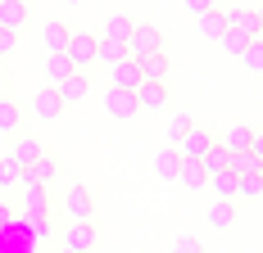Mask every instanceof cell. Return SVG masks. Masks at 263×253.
Instances as JSON below:
<instances>
[{"mask_svg": "<svg viewBox=\"0 0 263 253\" xmlns=\"http://www.w3.org/2000/svg\"><path fill=\"white\" fill-rule=\"evenodd\" d=\"M96 244H100L96 222H68V230H64V249L68 253H96Z\"/></svg>", "mask_w": 263, "mask_h": 253, "instance_id": "cell-1", "label": "cell"}, {"mask_svg": "<svg viewBox=\"0 0 263 253\" xmlns=\"http://www.w3.org/2000/svg\"><path fill=\"white\" fill-rule=\"evenodd\" d=\"M91 208H96L91 190H86L82 181H73V185L64 190V213H68V222H91Z\"/></svg>", "mask_w": 263, "mask_h": 253, "instance_id": "cell-2", "label": "cell"}, {"mask_svg": "<svg viewBox=\"0 0 263 253\" xmlns=\"http://www.w3.org/2000/svg\"><path fill=\"white\" fill-rule=\"evenodd\" d=\"M159 41H163V36H159L155 23H136V27H132V36L123 41V46H127V59H145L150 50H159Z\"/></svg>", "mask_w": 263, "mask_h": 253, "instance_id": "cell-3", "label": "cell"}, {"mask_svg": "<svg viewBox=\"0 0 263 253\" xmlns=\"http://www.w3.org/2000/svg\"><path fill=\"white\" fill-rule=\"evenodd\" d=\"M105 109H109V118H114V122H132V118L141 113V100H136V91H114V86H109Z\"/></svg>", "mask_w": 263, "mask_h": 253, "instance_id": "cell-4", "label": "cell"}, {"mask_svg": "<svg viewBox=\"0 0 263 253\" xmlns=\"http://www.w3.org/2000/svg\"><path fill=\"white\" fill-rule=\"evenodd\" d=\"M141 81H145L141 59H118V64L109 68V86H114V91H136Z\"/></svg>", "mask_w": 263, "mask_h": 253, "instance_id": "cell-5", "label": "cell"}, {"mask_svg": "<svg viewBox=\"0 0 263 253\" xmlns=\"http://www.w3.org/2000/svg\"><path fill=\"white\" fill-rule=\"evenodd\" d=\"M68 64H73V68H82V73H86V68H91V64H96V36H91V32H73V41H68Z\"/></svg>", "mask_w": 263, "mask_h": 253, "instance_id": "cell-6", "label": "cell"}, {"mask_svg": "<svg viewBox=\"0 0 263 253\" xmlns=\"http://www.w3.org/2000/svg\"><path fill=\"white\" fill-rule=\"evenodd\" d=\"M209 150H213V131H204V126H191L182 140H177V154H182V158H195V163Z\"/></svg>", "mask_w": 263, "mask_h": 253, "instance_id": "cell-7", "label": "cell"}, {"mask_svg": "<svg viewBox=\"0 0 263 253\" xmlns=\"http://www.w3.org/2000/svg\"><path fill=\"white\" fill-rule=\"evenodd\" d=\"M218 145H222L227 154H245L250 145H254V126H250V122H232L227 131H222V140H218Z\"/></svg>", "mask_w": 263, "mask_h": 253, "instance_id": "cell-8", "label": "cell"}, {"mask_svg": "<svg viewBox=\"0 0 263 253\" xmlns=\"http://www.w3.org/2000/svg\"><path fill=\"white\" fill-rule=\"evenodd\" d=\"M32 113H36L41 122H54V118L64 113V100H59V91H54V86H41V91H36V100H32Z\"/></svg>", "mask_w": 263, "mask_h": 253, "instance_id": "cell-9", "label": "cell"}, {"mask_svg": "<svg viewBox=\"0 0 263 253\" xmlns=\"http://www.w3.org/2000/svg\"><path fill=\"white\" fill-rule=\"evenodd\" d=\"M68 41H73V32H68L64 18H50V23L41 27V46H46L50 54H64V50H68Z\"/></svg>", "mask_w": 263, "mask_h": 253, "instance_id": "cell-10", "label": "cell"}, {"mask_svg": "<svg viewBox=\"0 0 263 253\" xmlns=\"http://www.w3.org/2000/svg\"><path fill=\"white\" fill-rule=\"evenodd\" d=\"M227 32H240V36H250V41H254V32H259V14H254L250 5L227 9Z\"/></svg>", "mask_w": 263, "mask_h": 253, "instance_id": "cell-11", "label": "cell"}, {"mask_svg": "<svg viewBox=\"0 0 263 253\" xmlns=\"http://www.w3.org/2000/svg\"><path fill=\"white\" fill-rule=\"evenodd\" d=\"M136 100H141L145 113H159V109H168V86L163 81H141L136 86Z\"/></svg>", "mask_w": 263, "mask_h": 253, "instance_id": "cell-12", "label": "cell"}, {"mask_svg": "<svg viewBox=\"0 0 263 253\" xmlns=\"http://www.w3.org/2000/svg\"><path fill=\"white\" fill-rule=\"evenodd\" d=\"M23 213L46 217V213H50V190H46V185H36V181H23Z\"/></svg>", "mask_w": 263, "mask_h": 253, "instance_id": "cell-13", "label": "cell"}, {"mask_svg": "<svg viewBox=\"0 0 263 253\" xmlns=\"http://www.w3.org/2000/svg\"><path fill=\"white\" fill-rule=\"evenodd\" d=\"M54 91H59V100H64V104H78L82 95L91 91V77L82 73V68H73V73H68L64 81H59V86H54Z\"/></svg>", "mask_w": 263, "mask_h": 253, "instance_id": "cell-14", "label": "cell"}, {"mask_svg": "<svg viewBox=\"0 0 263 253\" xmlns=\"http://www.w3.org/2000/svg\"><path fill=\"white\" fill-rule=\"evenodd\" d=\"M204 222L213 230H232L236 226V199H213V208L204 213Z\"/></svg>", "mask_w": 263, "mask_h": 253, "instance_id": "cell-15", "label": "cell"}, {"mask_svg": "<svg viewBox=\"0 0 263 253\" xmlns=\"http://www.w3.org/2000/svg\"><path fill=\"white\" fill-rule=\"evenodd\" d=\"M195 27H200V36L222 41V36H227V9H209V14H200V18H195Z\"/></svg>", "mask_w": 263, "mask_h": 253, "instance_id": "cell-16", "label": "cell"}, {"mask_svg": "<svg viewBox=\"0 0 263 253\" xmlns=\"http://www.w3.org/2000/svg\"><path fill=\"white\" fill-rule=\"evenodd\" d=\"M32 244H36V240H32L27 230H18L14 222L0 230V253H32Z\"/></svg>", "mask_w": 263, "mask_h": 253, "instance_id": "cell-17", "label": "cell"}, {"mask_svg": "<svg viewBox=\"0 0 263 253\" xmlns=\"http://www.w3.org/2000/svg\"><path fill=\"white\" fill-rule=\"evenodd\" d=\"M41 140H32V136H18V140H14V150H9V158H14V163H18V167H32V163H36V158H41Z\"/></svg>", "mask_w": 263, "mask_h": 253, "instance_id": "cell-18", "label": "cell"}, {"mask_svg": "<svg viewBox=\"0 0 263 253\" xmlns=\"http://www.w3.org/2000/svg\"><path fill=\"white\" fill-rule=\"evenodd\" d=\"M18 126H23V104L0 95V136H14Z\"/></svg>", "mask_w": 263, "mask_h": 253, "instance_id": "cell-19", "label": "cell"}, {"mask_svg": "<svg viewBox=\"0 0 263 253\" xmlns=\"http://www.w3.org/2000/svg\"><path fill=\"white\" fill-rule=\"evenodd\" d=\"M155 172L163 181H177V172H182V154H177V145H163V150L155 154Z\"/></svg>", "mask_w": 263, "mask_h": 253, "instance_id": "cell-20", "label": "cell"}, {"mask_svg": "<svg viewBox=\"0 0 263 253\" xmlns=\"http://www.w3.org/2000/svg\"><path fill=\"white\" fill-rule=\"evenodd\" d=\"M118 59H127V46H123V41H109V36H96V64L114 68Z\"/></svg>", "mask_w": 263, "mask_h": 253, "instance_id": "cell-21", "label": "cell"}, {"mask_svg": "<svg viewBox=\"0 0 263 253\" xmlns=\"http://www.w3.org/2000/svg\"><path fill=\"white\" fill-rule=\"evenodd\" d=\"M177 181H182V190H204V185H209V172H204L195 158H182V172H177Z\"/></svg>", "mask_w": 263, "mask_h": 253, "instance_id": "cell-22", "label": "cell"}, {"mask_svg": "<svg viewBox=\"0 0 263 253\" xmlns=\"http://www.w3.org/2000/svg\"><path fill=\"white\" fill-rule=\"evenodd\" d=\"M23 23H27V5H23V0H0V27L18 32Z\"/></svg>", "mask_w": 263, "mask_h": 253, "instance_id": "cell-23", "label": "cell"}, {"mask_svg": "<svg viewBox=\"0 0 263 253\" xmlns=\"http://www.w3.org/2000/svg\"><path fill=\"white\" fill-rule=\"evenodd\" d=\"M54 172H59V167H54V158H50V154H41V158H36V163H32V167L23 172V181H36V185H50V181H54Z\"/></svg>", "mask_w": 263, "mask_h": 253, "instance_id": "cell-24", "label": "cell"}, {"mask_svg": "<svg viewBox=\"0 0 263 253\" xmlns=\"http://www.w3.org/2000/svg\"><path fill=\"white\" fill-rule=\"evenodd\" d=\"M141 73H145V81H163V77H168V54L150 50L145 59H141Z\"/></svg>", "mask_w": 263, "mask_h": 253, "instance_id": "cell-25", "label": "cell"}, {"mask_svg": "<svg viewBox=\"0 0 263 253\" xmlns=\"http://www.w3.org/2000/svg\"><path fill=\"white\" fill-rule=\"evenodd\" d=\"M227 172H232V177H259V172H263V163H259V158H254V154H250V150H245V154H232V167H227Z\"/></svg>", "mask_w": 263, "mask_h": 253, "instance_id": "cell-26", "label": "cell"}, {"mask_svg": "<svg viewBox=\"0 0 263 253\" xmlns=\"http://www.w3.org/2000/svg\"><path fill=\"white\" fill-rule=\"evenodd\" d=\"M200 167H204L209 177H218V172H227V167H232V154L222 150V145H213V150L204 154V158H200Z\"/></svg>", "mask_w": 263, "mask_h": 253, "instance_id": "cell-27", "label": "cell"}, {"mask_svg": "<svg viewBox=\"0 0 263 253\" xmlns=\"http://www.w3.org/2000/svg\"><path fill=\"white\" fill-rule=\"evenodd\" d=\"M132 27H136V23H132L127 14H109V23H105V32H100V36H109V41H127Z\"/></svg>", "mask_w": 263, "mask_h": 253, "instance_id": "cell-28", "label": "cell"}, {"mask_svg": "<svg viewBox=\"0 0 263 253\" xmlns=\"http://www.w3.org/2000/svg\"><path fill=\"white\" fill-rule=\"evenodd\" d=\"M209 190H213V199H236V177L218 172V177H209Z\"/></svg>", "mask_w": 263, "mask_h": 253, "instance_id": "cell-29", "label": "cell"}, {"mask_svg": "<svg viewBox=\"0 0 263 253\" xmlns=\"http://www.w3.org/2000/svg\"><path fill=\"white\" fill-rule=\"evenodd\" d=\"M191 113H186V109H177V113H168V140H173V145H177V140H182L186 131H191Z\"/></svg>", "mask_w": 263, "mask_h": 253, "instance_id": "cell-30", "label": "cell"}, {"mask_svg": "<svg viewBox=\"0 0 263 253\" xmlns=\"http://www.w3.org/2000/svg\"><path fill=\"white\" fill-rule=\"evenodd\" d=\"M9 185H23V167L5 154V158H0V190H9Z\"/></svg>", "mask_w": 263, "mask_h": 253, "instance_id": "cell-31", "label": "cell"}, {"mask_svg": "<svg viewBox=\"0 0 263 253\" xmlns=\"http://www.w3.org/2000/svg\"><path fill=\"white\" fill-rule=\"evenodd\" d=\"M68 73H73V64H68V54H50V59H46V77H50L54 86H59V81H64Z\"/></svg>", "mask_w": 263, "mask_h": 253, "instance_id": "cell-32", "label": "cell"}, {"mask_svg": "<svg viewBox=\"0 0 263 253\" xmlns=\"http://www.w3.org/2000/svg\"><path fill=\"white\" fill-rule=\"evenodd\" d=\"M236 199H263V172L259 177H240L236 181Z\"/></svg>", "mask_w": 263, "mask_h": 253, "instance_id": "cell-33", "label": "cell"}, {"mask_svg": "<svg viewBox=\"0 0 263 253\" xmlns=\"http://www.w3.org/2000/svg\"><path fill=\"white\" fill-rule=\"evenodd\" d=\"M218 46H222L227 54H236V59H240V54H245V46H250V36H240V32H227V36H222Z\"/></svg>", "mask_w": 263, "mask_h": 253, "instance_id": "cell-34", "label": "cell"}, {"mask_svg": "<svg viewBox=\"0 0 263 253\" xmlns=\"http://www.w3.org/2000/svg\"><path fill=\"white\" fill-rule=\"evenodd\" d=\"M240 64H245L250 73H263V46H254V41H250V46H245V54H240Z\"/></svg>", "mask_w": 263, "mask_h": 253, "instance_id": "cell-35", "label": "cell"}, {"mask_svg": "<svg viewBox=\"0 0 263 253\" xmlns=\"http://www.w3.org/2000/svg\"><path fill=\"white\" fill-rule=\"evenodd\" d=\"M173 253H204V244H200L195 235H177V244H173Z\"/></svg>", "mask_w": 263, "mask_h": 253, "instance_id": "cell-36", "label": "cell"}, {"mask_svg": "<svg viewBox=\"0 0 263 253\" xmlns=\"http://www.w3.org/2000/svg\"><path fill=\"white\" fill-rule=\"evenodd\" d=\"M14 46H18V32H9V27H0V59H5V54L14 50Z\"/></svg>", "mask_w": 263, "mask_h": 253, "instance_id": "cell-37", "label": "cell"}, {"mask_svg": "<svg viewBox=\"0 0 263 253\" xmlns=\"http://www.w3.org/2000/svg\"><path fill=\"white\" fill-rule=\"evenodd\" d=\"M186 9H191V14H195V18H200V14H209L213 9V0H182Z\"/></svg>", "mask_w": 263, "mask_h": 253, "instance_id": "cell-38", "label": "cell"}, {"mask_svg": "<svg viewBox=\"0 0 263 253\" xmlns=\"http://www.w3.org/2000/svg\"><path fill=\"white\" fill-rule=\"evenodd\" d=\"M9 222H14V208H9V203H5V199H0V230H5V226H9Z\"/></svg>", "mask_w": 263, "mask_h": 253, "instance_id": "cell-39", "label": "cell"}, {"mask_svg": "<svg viewBox=\"0 0 263 253\" xmlns=\"http://www.w3.org/2000/svg\"><path fill=\"white\" fill-rule=\"evenodd\" d=\"M250 154H254V158L263 163V131H254V145H250Z\"/></svg>", "mask_w": 263, "mask_h": 253, "instance_id": "cell-40", "label": "cell"}, {"mask_svg": "<svg viewBox=\"0 0 263 253\" xmlns=\"http://www.w3.org/2000/svg\"><path fill=\"white\" fill-rule=\"evenodd\" d=\"M254 46H263V27H259V32H254Z\"/></svg>", "mask_w": 263, "mask_h": 253, "instance_id": "cell-41", "label": "cell"}, {"mask_svg": "<svg viewBox=\"0 0 263 253\" xmlns=\"http://www.w3.org/2000/svg\"><path fill=\"white\" fill-rule=\"evenodd\" d=\"M222 5H227V0H213V9H222Z\"/></svg>", "mask_w": 263, "mask_h": 253, "instance_id": "cell-42", "label": "cell"}, {"mask_svg": "<svg viewBox=\"0 0 263 253\" xmlns=\"http://www.w3.org/2000/svg\"><path fill=\"white\" fill-rule=\"evenodd\" d=\"M0 95H5V77H0Z\"/></svg>", "mask_w": 263, "mask_h": 253, "instance_id": "cell-43", "label": "cell"}, {"mask_svg": "<svg viewBox=\"0 0 263 253\" xmlns=\"http://www.w3.org/2000/svg\"><path fill=\"white\" fill-rule=\"evenodd\" d=\"M68 5H82V0H68Z\"/></svg>", "mask_w": 263, "mask_h": 253, "instance_id": "cell-44", "label": "cell"}, {"mask_svg": "<svg viewBox=\"0 0 263 253\" xmlns=\"http://www.w3.org/2000/svg\"><path fill=\"white\" fill-rule=\"evenodd\" d=\"M64 253H68V249H64Z\"/></svg>", "mask_w": 263, "mask_h": 253, "instance_id": "cell-45", "label": "cell"}, {"mask_svg": "<svg viewBox=\"0 0 263 253\" xmlns=\"http://www.w3.org/2000/svg\"><path fill=\"white\" fill-rule=\"evenodd\" d=\"M23 5H27V0H23Z\"/></svg>", "mask_w": 263, "mask_h": 253, "instance_id": "cell-46", "label": "cell"}]
</instances>
